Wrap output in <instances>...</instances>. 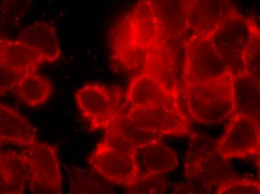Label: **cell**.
I'll return each instance as SVG.
<instances>
[{
	"label": "cell",
	"mask_w": 260,
	"mask_h": 194,
	"mask_svg": "<svg viewBox=\"0 0 260 194\" xmlns=\"http://www.w3.org/2000/svg\"><path fill=\"white\" fill-rule=\"evenodd\" d=\"M232 72L218 78L183 87L185 106L193 120L199 124H218L236 113Z\"/></svg>",
	"instance_id": "cell-1"
},
{
	"label": "cell",
	"mask_w": 260,
	"mask_h": 194,
	"mask_svg": "<svg viewBox=\"0 0 260 194\" xmlns=\"http://www.w3.org/2000/svg\"><path fill=\"white\" fill-rule=\"evenodd\" d=\"M138 149L117 134H108L88 157V163L106 180L131 185L139 177Z\"/></svg>",
	"instance_id": "cell-2"
},
{
	"label": "cell",
	"mask_w": 260,
	"mask_h": 194,
	"mask_svg": "<svg viewBox=\"0 0 260 194\" xmlns=\"http://www.w3.org/2000/svg\"><path fill=\"white\" fill-rule=\"evenodd\" d=\"M217 140L206 136H195L191 140L185 157V174L194 192L206 191L221 183L234 179L226 161L217 152Z\"/></svg>",
	"instance_id": "cell-3"
},
{
	"label": "cell",
	"mask_w": 260,
	"mask_h": 194,
	"mask_svg": "<svg viewBox=\"0 0 260 194\" xmlns=\"http://www.w3.org/2000/svg\"><path fill=\"white\" fill-rule=\"evenodd\" d=\"M256 20L236 11L210 36V41L234 75L245 73V58L251 44Z\"/></svg>",
	"instance_id": "cell-4"
},
{
	"label": "cell",
	"mask_w": 260,
	"mask_h": 194,
	"mask_svg": "<svg viewBox=\"0 0 260 194\" xmlns=\"http://www.w3.org/2000/svg\"><path fill=\"white\" fill-rule=\"evenodd\" d=\"M75 99L79 110L93 130H106L131 108L127 97L123 99L120 91L101 84L84 85L76 93Z\"/></svg>",
	"instance_id": "cell-5"
},
{
	"label": "cell",
	"mask_w": 260,
	"mask_h": 194,
	"mask_svg": "<svg viewBox=\"0 0 260 194\" xmlns=\"http://www.w3.org/2000/svg\"><path fill=\"white\" fill-rule=\"evenodd\" d=\"M184 47L183 87L204 83L232 72L214 48L209 37L191 35Z\"/></svg>",
	"instance_id": "cell-6"
},
{
	"label": "cell",
	"mask_w": 260,
	"mask_h": 194,
	"mask_svg": "<svg viewBox=\"0 0 260 194\" xmlns=\"http://www.w3.org/2000/svg\"><path fill=\"white\" fill-rule=\"evenodd\" d=\"M28 182L33 194H61V174L56 147L36 142L23 151Z\"/></svg>",
	"instance_id": "cell-7"
},
{
	"label": "cell",
	"mask_w": 260,
	"mask_h": 194,
	"mask_svg": "<svg viewBox=\"0 0 260 194\" xmlns=\"http://www.w3.org/2000/svg\"><path fill=\"white\" fill-rule=\"evenodd\" d=\"M217 152L225 160L247 159L260 152L259 119L235 113L223 135L217 140Z\"/></svg>",
	"instance_id": "cell-8"
},
{
	"label": "cell",
	"mask_w": 260,
	"mask_h": 194,
	"mask_svg": "<svg viewBox=\"0 0 260 194\" xmlns=\"http://www.w3.org/2000/svg\"><path fill=\"white\" fill-rule=\"evenodd\" d=\"M136 127L164 138L190 134L189 121L185 113L160 108L131 107L125 115Z\"/></svg>",
	"instance_id": "cell-9"
},
{
	"label": "cell",
	"mask_w": 260,
	"mask_h": 194,
	"mask_svg": "<svg viewBox=\"0 0 260 194\" xmlns=\"http://www.w3.org/2000/svg\"><path fill=\"white\" fill-rule=\"evenodd\" d=\"M117 43L132 44L144 51L161 43L150 1L136 4L120 28Z\"/></svg>",
	"instance_id": "cell-10"
},
{
	"label": "cell",
	"mask_w": 260,
	"mask_h": 194,
	"mask_svg": "<svg viewBox=\"0 0 260 194\" xmlns=\"http://www.w3.org/2000/svg\"><path fill=\"white\" fill-rule=\"evenodd\" d=\"M126 97L131 107L160 108L184 113L177 94L170 92L161 84L144 72L132 80Z\"/></svg>",
	"instance_id": "cell-11"
},
{
	"label": "cell",
	"mask_w": 260,
	"mask_h": 194,
	"mask_svg": "<svg viewBox=\"0 0 260 194\" xmlns=\"http://www.w3.org/2000/svg\"><path fill=\"white\" fill-rule=\"evenodd\" d=\"M236 11L228 1L188 0V32L210 37L224 19Z\"/></svg>",
	"instance_id": "cell-12"
},
{
	"label": "cell",
	"mask_w": 260,
	"mask_h": 194,
	"mask_svg": "<svg viewBox=\"0 0 260 194\" xmlns=\"http://www.w3.org/2000/svg\"><path fill=\"white\" fill-rule=\"evenodd\" d=\"M161 43L180 38L188 33V0L150 1Z\"/></svg>",
	"instance_id": "cell-13"
},
{
	"label": "cell",
	"mask_w": 260,
	"mask_h": 194,
	"mask_svg": "<svg viewBox=\"0 0 260 194\" xmlns=\"http://www.w3.org/2000/svg\"><path fill=\"white\" fill-rule=\"evenodd\" d=\"M0 62L15 73L23 75L36 72L44 61L26 43L0 37Z\"/></svg>",
	"instance_id": "cell-14"
},
{
	"label": "cell",
	"mask_w": 260,
	"mask_h": 194,
	"mask_svg": "<svg viewBox=\"0 0 260 194\" xmlns=\"http://www.w3.org/2000/svg\"><path fill=\"white\" fill-rule=\"evenodd\" d=\"M37 141L36 129L26 118L0 102V143L28 147Z\"/></svg>",
	"instance_id": "cell-15"
},
{
	"label": "cell",
	"mask_w": 260,
	"mask_h": 194,
	"mask_svg": "<svg viewBox=\"0 0 260 194\" xmlns=\"http://www.w3.org/2000/svg\"><path fill=\"white\" fill-rule=\"evenodd\" d=\"M137 162L140 176L164 174L179 166L177 154L161 140H155L138 149Z\"/></svg>",
	"instance_id": "cell-16"
},
{
	"label": "cell",
	"mask_w": 260,
	"mask_h": 194,
	"mask_svg": "<svg viewBox=\"0 0 260 194\" xmlns=\"http://www.w3.org/2000/svg\"><path fill=\"white\" fill-rule=\"evenodd\" d=\"M145 52V61L142 72L156 80L170 92L177 94L174 57L168 49L166 43H160Z\"/></svg>",
	"instance_id": "cell-17"
},
{
	"label": "cell",
	"mask_w": 260,
	"mask_h": 194,
	"mask_svg": "<svg viewBox=\"0 0 260 194\" xmlns=\"http://www.w3.org/2000/svg\"><path fill=\"white\" fill-rule=\"evenodd\" d=\"M19 40L37 52L44 61L53 62L61 56L56 30L46 22H36L23 28Z\"/></svg>",
	"instance_id": "cell-18"
},
{
	"label": "cell",
	"mask_w": 260,
	"mask_h": 194,
	"mask_svg": "<svg viewBox=\"0 0 260 194\" xmlns=\"http://www.w3.org/2000/svg\"><path fill=\"white\" fill-rule=\"evenodd\" d=\"M259 82L243 73L234 75V99L236 113L259 119Z\"/></svg>",
	"instance_id": "cell-19"
},
{
	"label": "cell",
	"mask_w": 260,
	"mask_h": 194,
	"mask_svg": "<svg viewBox=\"0 0 260 194\" xmlns=\"http://www.w3.org/2000/svg\"><path fill=\"white\" fill-rule=\"evenodd\" d=\"M14 91L27 105L37 107L51 97L52 85L44 75L31 72L20 76Z\"/></svg>",
	"instance_id": "cell-20"
},
{
	"label": "cell",
	"mask_w": 260,
	"mask_h": 194,
	"mask_svg": "<svg viewBox=\"0 0 260 194\" xmlns=\"http://www.w3.org/2000/svg\"><path fill=\"white\" fill-rule=\"evenodd\" d=\"M0 165L7 178L10 192L23 193L28 182V167L23 153L0 152Z\"/></svg>",
	"instance_id": "cell-21"
},
{
	"label": "cell",
	"mask_w": 260,
	"mask_h": 194,
	"mask_svg": "<svg viewBox=\"0 0 260 194\" xmlns=\"http://www.w3.org/2000/svg\"><path fill=\"white\" fill-rule=\"evenodd\" d=\"M69 194H110L109 187L90 172L81 169L70 173Z\"/></svg>",
	"instance_id": "cell-22"
},
{
	"label": "cell",
	"mask_w": 260,
	"mask_h": 194,
	"mask_svg": "<svg viewBox=\"0 0 260 194\" xmlns=\"http://www.w3.org/2000/svg\"><path fill=\"white\" fill-rule=\"evenodd\" d=\"M107 129H112L129 140L137 149L163 138L133 126L126 117L119 118L112 123Z\"/></svg>",
	"instance_id": "cell-23"
},
{
	"label": "cell",
	"mask_w": 260,
	"mask_h": 194,
	"mask_svg": "<svg viewBox=\"0 0 260 194\" xmlns=\"http://www.w3.org/2000/svg\"><path fill=\"white\" fill-rule=\"evenodd\" d=\"M166 179L163 174L142 176L127 187L128 194H165Z\"/></svg>",
	"instance_id": "cell-24"
},
{
	"label": "cell",
	"mask_w": 260,
	"mask_h": 194,
	"mask_svg": "<svg viewBox=\"0 0 260 194\" xmlns=\"http://www.w3.org/2000/svg\"><path fill=\"white\" fill-rule=\"evenodd\" d=\"M215 194H260L259 181L251 179H231L221 183Z\"/></svg>",
	"instance_id": "cell-25"
},
{
	"label": "cell",
	"mask_w": 260,
	"mask_h": 194,
	"mask_svg": "<svg viewBox=\"0 0 260 194\" xmlns=\"http://www.w3.org/2000/svg\"><path fill=\"white\" fill-rule=\"evenodd\" d=\"M259 28L255 22L253 28V37L246 58H245V73L257 82H259L260 69V34Z\"/></svg>",
	"instance_id": "cell-26"
},
{
	"label": "cell",
	"mask_w": 260,
	"mask_h": 194,
	"mask_svg": "<svg viewBox=\"0 0 260 194\" xmlns=\"http://www.w3.org/2000/svg\"><path fill=\"white\" fill-rule=\"evenodd\" d=\"M20 76L0 62V97L14 91Z\"/></svg>",
	"instance_id": "cell-27"
},
{
	"label": "cell",
	"mask_w": 260,
	"mask_h": 194,
	"mask_svg": "<svg viewBox=\"0 0 260 194\" xmlns=\"http://www.w3.org/2000/svg\"><path fill=\"white\" fill-rule=\"evenodd\" d=\"M7 192H10L9 182H8L4 170L0 165V194H5Z\"/></svg>",
	"instance_id": "cell-28"
},
{
	"label": "cell",
	"mask_w": 260,
	"mask_h": 194,
	"mask_svg": "<svg viewBox=\"0 0 260 194\" xmlns=\"http://www.w3.org/2000/svg\"><path fill=\"white\" fill-rule=\"evenodd\" d=\"M172 194H194V192L191 190L189 185L187 184H179L175 189Z\"/></svg>",
	"instance_id": "cell-29"
},
{
	"label": "cell",
	"mask_w": 260,
	"mask_h": 194,
	"mask_svg": "<svg viewBox=\"0 0 260 194\" xmlns=\"http://www.w3.org/2000/svg\"><path fill=\"white\" fill-rule=\"evenodd\" d=\"M5 194H23V193H18V192H7Z\"/></svg>",
	"instance_id": "cell-30"
}]
</instances>
